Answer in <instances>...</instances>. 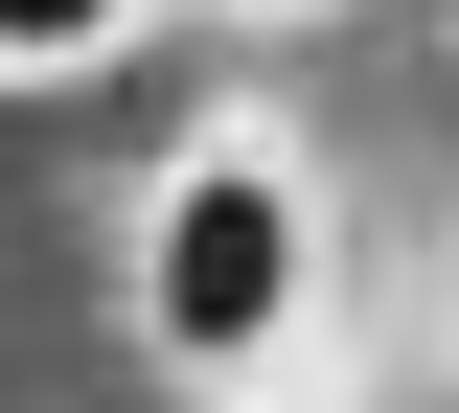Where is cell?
Returning <instances> with one entry per match:
<instances>
[{"instance_id":"6da1fadb","label":"cell","mask_w":459,"mask_h":413,"mask_svg":"<svg viewBox=\"0 0 459 413\" xmlns=\"http://www.w3.org/2000/svg\"><path fill=\"white\" fill-rule=\"evenodd\" d=\"M299 298H322V184H299L276 138L161 161V207H138V345H161L184 391H230V367L299 345Z\"/></svg>"},{"instance_id":"7a4b0ae2","label":"cell","mask_w":459,"mask_h":413,"mask_svg":"<svg viewBox=\"0 0 459 413\" xmlns=\"http://www.w3.org/2000/svg\"><path fill=\"white\" fill-rule=\"evenodd\" d=\"M92 47H138V0H0V69H92Z\"/></svg>"}]
</instances>
